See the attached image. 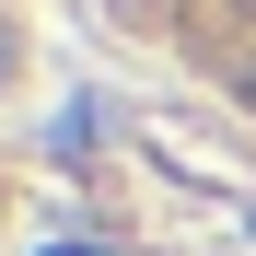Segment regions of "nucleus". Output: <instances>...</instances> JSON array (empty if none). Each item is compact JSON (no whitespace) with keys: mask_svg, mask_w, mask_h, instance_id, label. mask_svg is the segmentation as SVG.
Returning <instances> with one entry per match:
<instances>
[{"mask_svg":"<svg viewBox=\"0 0 256 256\" xmlns=\"http://www.w3.org/2000/svg\"><path fill=\"white\" fill-rule=\"evenodd\" d=\"M0 82H12V47H0Z\"/></svg>","mask_w":256,"mask_h":256,"instance_id":"nucleus-1","label":"nucleus"}]
</instances>
